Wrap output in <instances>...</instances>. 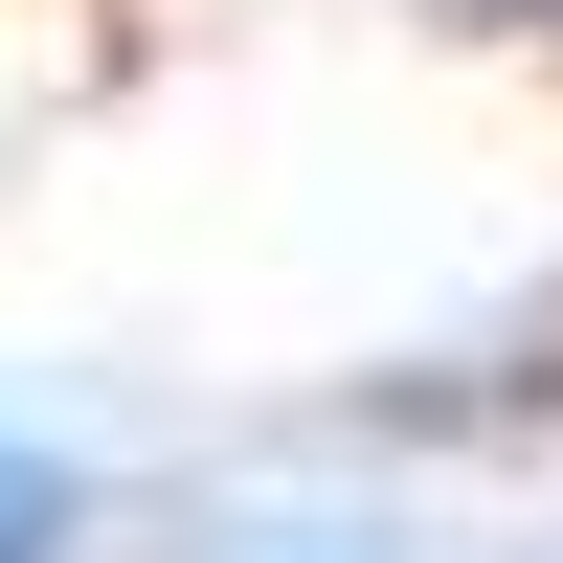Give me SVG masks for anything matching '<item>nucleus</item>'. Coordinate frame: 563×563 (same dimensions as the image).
I'll use <instances>...</instances> for the list:
<instances>
[{
	"mask_svg": "<svg viewBox=\"0 0 563 563\" xmlns=\"http://www.w3.org/2000/svg\"><path fill=\"white\" fill-rule=\"evenodd\" d=\"M45 519H68V496H45L23 451H0V563H45Z\"/></svg>",
	"mask_w": 563,
	"mask_h": 563,
	"instance_id": "obj_1",
	"label": "nucleus"
}]
</instances>
